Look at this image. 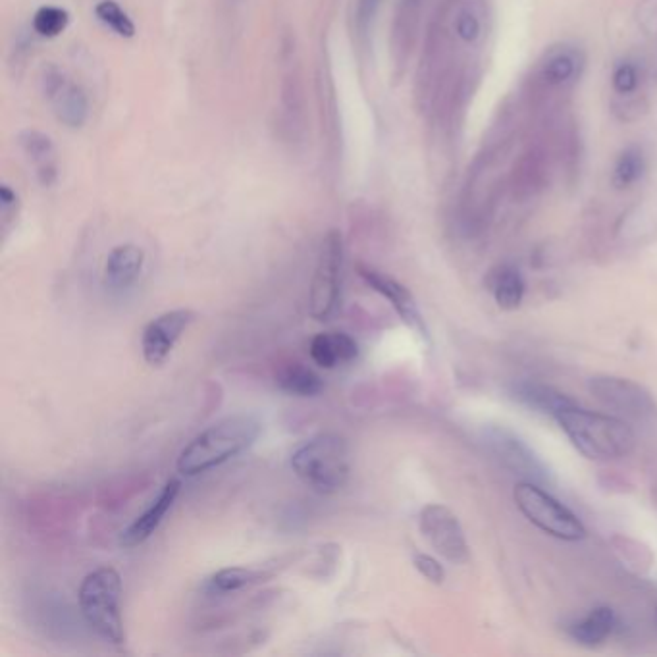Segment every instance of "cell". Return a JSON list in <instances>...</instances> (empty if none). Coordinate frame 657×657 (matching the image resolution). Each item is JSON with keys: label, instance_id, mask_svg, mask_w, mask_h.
Instances as JSON below:
<instances>
[{"label": "cell", "instance_id": "277c9868", "mask_svg": "<svg viewBox=\"0 0 657 657\" xmlns=\"http://www.w3.org/2000/svg\"><path fill=\"white\" fill-rule=\"evenodd\" d=\"M79 609L87 627L112 646L126 640L120 613L122 579L112 567H101L89 573L79 586Z\"/></svg>", "mask_w": 657, "mask_h": 657}, {"label": "cell", "instance_id": "cb8c5ba5", "mask_svg": "<svg viewBox=\"0 0 657 657\" xmlns=\"http://www.w3.org/2000/svg\"><path fill=\"white\" fill-rule=\"evenodd\" d=\"M646 170V160L638 147H629L617 158L613 168V185L619 189H627L636 184Z\"/></svg>", "mask_w": 657, "mask_h": 657}, {"label": "cell", "instance_id": "9a60e30c", "mask_svg": "<svg viewBox=\"0 0 657 657\" xmlns=\"http://www.w3.org/2000/svg\"><path fill=\"white\" fill-rule=\"evenodd\" d=\"M145 264V251L133 243L114 247L105 263V286L110 291H126L139 280Z\"/></svg>", "mask_w": 657, "mask_h": 657}, {"label": "cell", "instance_id": "8992f818", "mask_svg": "<svg viewBox=\"0 0 657 657\" xmlns=\"http://www.w3.org/2000/svg\"><path fill=\"white\" fill-rule=\"evenodd\" d=\"M343 237L338 230L328 232L318 251L315 276L309 295V311L315 320L326 322L340 309L343 284Z\"/></svg>", "mask_w": 657, "mask_h": 657}, {"label": "cell", "instance_id": "3957f363", "mask_svg": "<svg viewBox=\"0 0 657 657\" xmlns=\"http://www.w3.org/2000/svg\"><path fill=\"white\" fill-rule=\"evenodd\" d=\"M291 469L318 494H334L349 480V446L338 434H320L293 451Z\"/></svg>", "mask_w": 657, "mask_h": 657}, {"label": "cell", "instance_id": "52a82bcc", "mask_svg": "<svg viewBox=\"0 0 657 657\" xmlns=\"http://www.w3.org/2000/svg\"><path fill=\"white\" fill-rule=\"evenodd\" d=\"M480 438L488 453L509 473L544 488L552 484L553 476L548 465L513 430L498 424H488L482 428Z\"/></svg>", "mask_w": 657, "mask_h": 657}, {"label": "cell", "instance_id": "7a4b0ae2", "mask_svg": "<svg viewBox=\"0 0 657 657\" xmlns=\"http://www.w3.org/2000/svg\"><path fill=\"white\" fill-rule=\"evenodd\" d=\"M555 421L579 453L592 461L621 459L631 455L636 447V436L629 422L615 415L573 405L561 411Z\"/></svg>", "mask_w": 657, "mask_h": 657}, {"label": "cell", "instance_id": "484cf974", "mask_svg": "<svg viewBox=\"0 0 657 657\" xmlns=\"http://www.w3.org/2000/svg\"><path fill=\"white\" fill-rule=\"evenodd\" d=\"M22 209V201L16 189H12L8 184H2L0 187V224H2V234L8 236L10 228L16 224L18 216Z\"/></svg>", "mask_w": 657, "mask_h": 657}, {"label": "cell", "instance_id": "4fadbf2b", "mask_svg": "<svg viewBox=\"0 0 657 657\" xmlns=\"http://www.w3.org/2000/svg\"><path fill=\"white\" fill-rule=\"evenodd\" d=\"M180 490H182V482L178 478H170L164 484V488L158 492L157 498L151 501V505L133 521L132 525L122 530L118 544L122 548H135L147 542L164 521L168 511L172 509L174 501L178 500Z\"/></svg>", "mask_w": 657, "mask_h": 657}, {"label": "cell", "instance_id": "603a6c76", "mask_svg": "<svg viewBox=\"0 0 657 657\" xmlns=\"http://www.w3.org/2000/svg\"><path fill=\"white\" fill-rule=\"evenodd\" d=\"M33 31L43 39H56L70 26V12L62 6L45 4L33 14Z\"/></svg>", "mask_w": 657, "mask_h": 657}, {"label": "cell", "instance_id": "f1b7e54d", "mask_svg": "<svg viewBox=\"0 0 657 657\" xmlns=\"http://www.w3.org/2000/svg\"><path fill=\"white\" fill-rule=\"evenodd\" d=\"M640 83V76H638V68L631 64V62H621L611 76V85L615 89V93L619 95H631L638 89Z\"/></svg>", "mask_w": 657, "mask_h": 657}, {"label": "cell", "instance_id": "f546056e", "mask_svg": "<svg viewBox=\"0 0 657 657\" xmlns=\"http://www.w3.org/2000/svg\"><path fill=\"white\" fill-rule=\"evenodd\" d=\"M415 567L417 571L421 573L422 577L434 584H442L444 579H446V571L442 567V563L438 559H434L432 555H426V553H417L415 555Z\"/></svg>", "mask_w": 657, "mask_h": 657}, {"label": "cell", "instance_id": "30bf717a", "mask_svg": "<svg viewBox=\"0 0 657 657\" xmlns=\"http://www.w3.org/2000/svg\"><path fill=\"white\" fill-rule=\"evenodd\" d=\"M422 536L449 563L463 565L469 561V544L459 519L440 503H428L419 517Z\"/></svg>", "mask_w": 657, "mask_h": 657}, {"label": "cell", "instance_id": "4316f807", "mask_svg": "<svg viewBox=\"0 0 657 657\" xmlns=\"http://www.w3.org/2000/svg\"><path fill=\"white\" fill-rule=\"evenodd\" d=\"M453 31L463 43L473 45L482 35V24L471 10H461L453 20Z\"/></svg>", "mask_w": 657, "mask_h": 657}, {"label": "cell", "instance_id": "ffe728a7", "mask_svg": "<svg viewBox=\"0 0 657 657\" xmlns=\"http://www.w3.org/2000/svg\"><path fill=\"white\" fill-rule=\"evenodd\" d=\"M494 297L503 311H515L525 297V280L515 266H503L494 280Z\"/></svg>", "mask_w": 657, "mask_h": 657}, {"label": "cell", "instance_id": "4dcf8cb0", "mask_svg": "<svg viewBox=\"0 0 657 657\" xmlns=\"http://www.w3.org/2000/svg\"><path fill=\"white\" fill-rule=\"evenodd\" d=\"M638 24L646 33L657 35V0H644L638 10Z\"/></svg>", "mask_w": 657, "mask_h": 657}, {"label": "cell", "instance_id": "d4e9b609", "mask_svg": "<svg viewBox=\"0 0 657 657\" xmlns=\"http://www.w3.org/2000/svg\"><path fill=\"white\" fill-rule=\"evenodd\" d=\"M577 70H579L577 54L573 51H563V53L553 54L552 58L548 60V64L542 70V78L548 85L559 87L575 78Z\"/></svg>", "mask_w": 657, "mask_h": 657}, {"label": "cell", "instance_id": "5b68a950", "mask_svg": "<svg viewBox=\"0 0 657 657\" xmlns=\"http://www.w3.org/2000/svg\"><path fill=\"white\" fill-rule=\"evenodd\" d=\"M513 498L526 519L553 538L577 542L586 536V528L579 517L561 501L555 500L544 486L521 480L515 486Z\"/></svg>", "mask_w": 657, "mask_h": 657}, {"label": "cell", "instance_id": "e0dca14e", "mask_svg": "<svg viewBox=\"0 0 657 657\" xmlns=\"http://www.w3.org/2000/svg\"><path fill=\"white\" fill-rule=\"evenodd\" d=\"M513 397L517 401H521L528 409L542 413V415H550V417H557L561 411L577 405L575 399H571L569 395L555 390L552 386L546 384H538V382H519L513 386Z\"/></svg>", "mask_w": 657, "mask_h": 657}, {"label": "cell", "instance_id": "83f0119b", "mask_svg": "<svg viewBox=\"0 0 657 657\" xmlns=\"http://www.w3.org/2000/svg\"><path fill=\"white\" fill-rule=\"evenodd\" d=\"M380 6H382V0H357V4H355V33H357L359 39H365L370 33Z\"/></svg>", "mask_w": 657, "mask_h": 657}, {"label": "cell", "instance_id": "2e32d148", "mask_svg": "<svg viewBox=\"0 0 657 657\" xmlns=\"http://www.w3.org/2000/svg\"><path fill=\"white\" fill-rule=\"evenodd\" d=\"M309 351L318 367L332 370L353 363L359 355V345L345 332H322L313 338Z\"/></svg>", "mask_w": 657, "mask_h": 657}, {"label": "cell", "instance_id": "d6986e66", "mask_svg": "<svg viewBox=\"0 0 657 657\" xmlns=\"http://www.w3.org/2000/svg\"><path fill=\"white\" fill-rule=\"evenodd\" d=\"M276 386L284 394L295 395V397H315V395L322 394L324 380L316 374L313 368L293 363V365H286L278 370Z\"/></svg>", "mask_w": 657, "mask_h": 657}, {"label": "cell", "instance_id": "ba28073f", "mask_svg": "<svg viewBox=\"0 0 657 657\" xmlns=\"http://www.w3.org/2000/svg\"><path fill=\"white\" fill-rule=\"evenodd\" d=\"M588 392L600 401L607 411L615 417L632 422H654L657 419V403L652 394L638 382L611 376L596 374L588 380Z\"/></svg>", "mask_w": 657, "mask_h": 657}, {"label": "cell", "instance_id": "6da1fadb", "mask_svg": "<svg viewBox=\"0 0 657 657\" xmlns=\"http://www.w3.org/2000/svg\"><path fill=\"white\" fill-rule=\"evenodd\" d=\"M263 424L253 415H232L216 422L195 436L178 459V471L184 476L209 473L245 453L261 436Z\"/></svg>", "mask_w": 657, "mask_h": 657}, {"label": "cell", "instance_id": "ac0fdd59", "mask_svg": "<svg viewBox=\"0 0 657 657\" xmlns=\"http://www.w3.org/2000/svg\"><path fill=\"white\" fill-rule=\"evenodd\" d=\"M617 627L615 613L609 607H596L571 627V636L582 646H600Z\"/></svg>", "mask_w": 657, "mask_h": 657}, {"label": "cell", "instance_id": "44dd1931", "mask_svg": "<svg viewBox=\"0 0 657 657\" xmlns=\"http://www.w3.org/2000/svg\"><path fill=\"white\" fill-rule=\"evenodd\" d=\"M268 573L263 569H249V567H228L218 573H214L207 580V588L212 594H230L243 590L247 586H253L257 582L266 579Z\"/></svg>", "mask_w": 657, "mask_h": 657}, {"label": "cell", "instance_id": "7c38bea8", "mask_svg": "<svg viewBox=\"0 0 657 657\" xmlns=\"http://www.w3.org/2000/svg\"><path fill=\"white\" fill-rule=\"evenodd\" d=\"M359 276L365 280L370 290L380 293L392 307H394L397 316L413 330L421 336L422 340H428V330L426 324L422 320V315L419 313L417 301L413 297V293L407 290L403 284H399L394 278L382 274L380 270H374L370 266H359Z\"/></svg>", "mask_w": 657, "mask_h": 657}, {"label": "cell", "instance_id": "8fae6325", "mask_svg": "<svg viewBox=\"0 0 657 657\" xmlns=\"http://www.w3.org/2000/svg\"><path fill=\"white\" fill-rule=\"evenodd\" d=\"M195 320V313L189 309H176L153 318L141 338V351L149 365L160 367L174 351L176 343L184 336L189 324Z\"/></svg>", "mask_w": 657, "mask_h": 657}, {"label": "cell", "instance_id": "9c48e42d", "mask_svg": "<svg viewBox=\"0 0 657 657\" xmlns=\"http://www.w3.org/2000/svg\"><path fill=\"white\" fill-rule=\"evenodd\" d=\"M41 95L51 108L54 118L70 128L81 130L89 120V97L78 79L72 78L64 68L56 64H47L39 76Z\"/></svg>", "mask_w": 657, "mask_h": 657}, {"label": "cell", "instance_id": "7402d4cb", "mask_svg": "<svg viewBox=\"0 0 657 657\" xmlns=\"http://www.w3.org/2000/svg\"><path fill=\"white\" fill-rule=\"evenodd\" d=\"M95 16L103 26L108 27L114 35H118L122 39H132L137 33V27H135L132 16L116 0L97 2Z\"/></svg>", "mask_w": 657, "mask_h": 657}, {"label": "cell", "instance_id": "5bb4252c", "mask_svg": "<svg viewBox=\"0 0 657 657\" xmlns=\"http://www.w3.org/2000/svg\"><path fill=\"white\" fill-rule=\"evenodd\" d=\"M18 145L33 168L37 182L43 187H53L60 176L53 139L39 130H24L18 135Z\"/></svg>", "mask_w": 657, "mask_h": 657}]
</instances>
